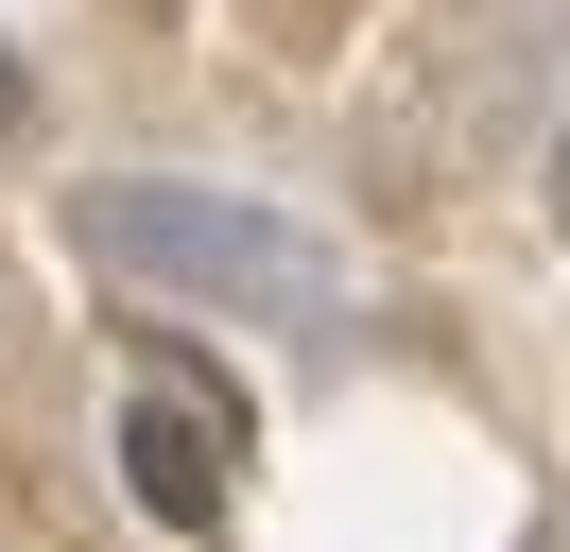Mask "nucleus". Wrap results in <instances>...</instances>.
I'll list each match as a JSON object with an SVG mask.
<instances>
[{"instance_id": "f257e3e1", "label": "nucleus", "mask_w": 570, "mask_h": 552, "mask_svg": "<svg viewBox=\"0 0 570 552\" xmlns=\"http://www.w3.org/2000/svg\"><path fill=\"white\" fill-rule=\"evenodd\" d=\"M70 241L105 276H156V294H190V310H243V328H346V259H328L294 207H259V190H208V172H87L70 190Z\"/></svg>"}, {"instance_id": "f03ea898", "label": "nucleus", "mask_w": 570, "mask_h": 552, "mask_svg": "<svg viewBox=\"0 0 570 552\" xmlns=\"http://www.w3.org/2000/svg\"><path fill=\"white\" fill-rule=\"evenodd\" d=\"M121 501L174 518V535H208V518L243 501V397H225L190 345H156V363L121 379Z\"/></svg>"}, {"instance_id": "7ed1b4c3", "label": "nucleus", "mask_w": 570, "mask_h": 552, "mask_svg": "<svg viewBox=\"0 0 570 552\" xmlns=\"http://www.w3.org/2000/svg\"><path fill=\"white\" fill-rule=\"evenodd\" d=\"M18 121H36V69H18V52H0V138H18Z\"/></svg>"}, {"instance_id": "20e7f679", "label": "nucleus", "mask_w": 570, "mask_h": 552, "mask_svg": "<svg viewBox=\"0 0 570 552\" xmlns=\"http://www.w3.org/2000/svg\"><path fill=\"white\" fill-rule=\"evenodd\" d=\"M535 207H553V225H570V121H553V190H535Z\"/></svg>"}]
</instances>
